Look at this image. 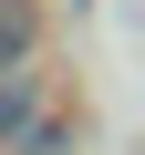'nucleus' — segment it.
<instances>
[{"instance_id": "obj_1", "label": "nucleus", "mask_w": 145, "mask_h": 155, "mask_svg": "<svg viewBox=\"0 0 145 155\" xmlns=\"http://www.w3.org/2000/svg\"><path fill=\"white\" fill-rule=\"evenodd\" d=\"M42 134V93H31V72H0V145H31Z\"/></svg>"}, {"instance_id": "obj_2", "label": "nucleus", "mask_w": 145, "mask_h": 155, "mask_svg": "<svg viewBox=\"0 0 145 155\" xmlns=\"http://www.w3.org/2000/svg\"><path fill=\"white\" fill-rule=\"evenodd\" d=\"M21 52H31V11H21V0H0V72H11Z\"/></svg>"}]
</instances>
